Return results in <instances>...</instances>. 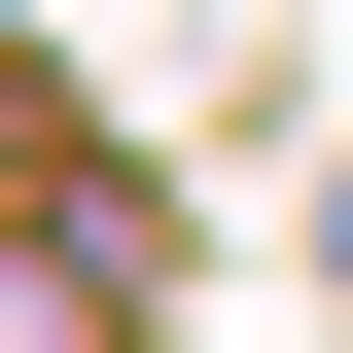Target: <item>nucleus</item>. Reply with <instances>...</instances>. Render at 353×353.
Masks as SVG:
<instances>
[{"instance_id":"1","label":"nucleus","mask_w":353,"mask_h":353,"mask_svg":"<svg viewBox=\"0 0 353 353\" xmlns=\"http://www.w3.org/2000/svg\"><path fill=\"white\" fill-rule=\"evenodd\" d=\"M0 353H106V248H0Z\"/></svg>"}]
</instances>
